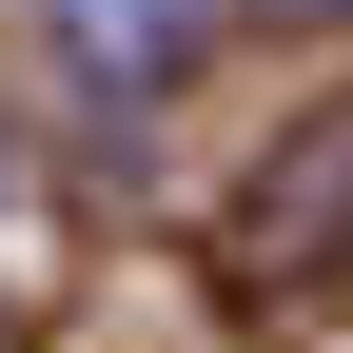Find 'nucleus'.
I'll list each match as a JSON object with an SVG mask.
<instances>
[{
    "label": "nucleus",
    "mask_w": 353,
    "mask_h": 353,
    "mask_svg": "<svg viewBox=\"0 0 353 353\" xmlns=\"http://www.w3.org/2000/svg\"><path fill=\"white\" fill-rule=\"evenodd\" d=\"M39 39H59V79H79V118H157L176 79H196V39H216V0H39Z\"/></svg>",
    "instance_id": "obj_1"
}]
</instances>
